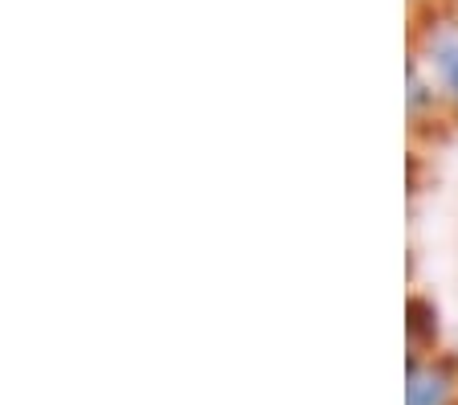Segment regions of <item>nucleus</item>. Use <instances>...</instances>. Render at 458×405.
I'll return each mask as SVG.
<instances>
[{
	"instance_id": "obj_1",
	"label": "nucleus",
	"mask_w": 458,
	"mask_h": 405,
	"mask_svg": "<svg viewBox=\"0 0 458 405\" xmlns=\"http://www.w3.org/2000/svg\"><path fill=\"white\" fill-rule=\"evenodd\" d=\"M454 397V376L442 365H410V389H405V405H450Z\"/></svg>"
},
{
	"instance_id": "obj_2",
	"label": "nucleus",
	"mask_w": 458,
	"mask_h": 405,
	"mask_svg": "<svg viewBox=\"0 0 458 405\" xmlns=\"http://www.w3.org/2000/svg\"><path fill=\"white\" fill-rule=\"evenodd\" d=\"M426 46H429V62L438 66L446 90L458 98V25H454V21L434 25V30L426 33Z\"/></svg>"
}]
</instances>
